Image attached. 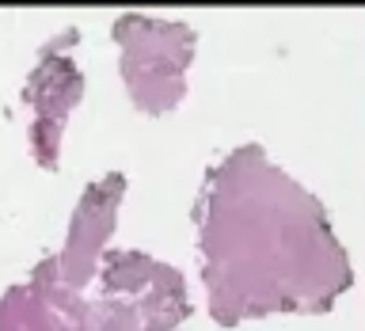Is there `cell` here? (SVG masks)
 I'll list each match as a JSON object with an SVG mask.
<instances>
[]
</instances>
